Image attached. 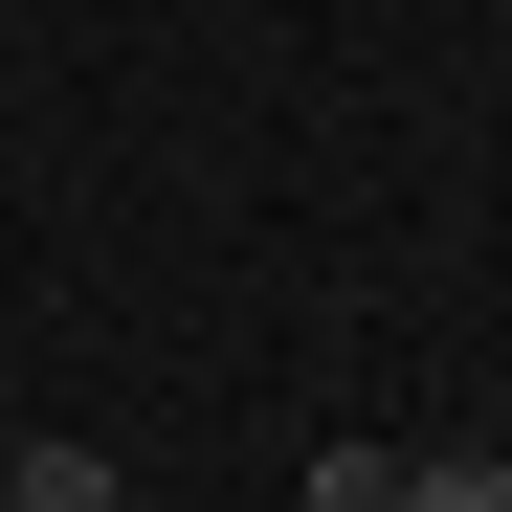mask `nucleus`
<instances>
[{"label": "nucleus", "instance_id": "obj_3", "mask_svg": "<svg viewBox=\"0 0 512 512\" xmlns=\"http://www.w3.org/2000/svg\"><path fill=\"white\" fill-rule=\"evenodd\" d=\"M312 512H401V446H312Z\"/></svg>", "mask_w": 512, "mask_h": 512}, {"label": "nucleus", "instance_id": "obj_2", "mask_svg": "<svg viewBox=\"0 0 512 512\" xmlns=\"http://www.w3.org/2000/svg\"><path fill=\"white\" fill-rule=\"evenodd\" d=\"M401 512H512V446H401Z\"/></svg>", "mask_w": 512, "mask_h": 512}, {"label": "nucleus", "instance_id": "obj_1", "mask_svg": "<svg viewBox=\"0 0 512 512\" xmlns=\"http://www.w3.org/2000/svg\"><path fill=\"white\" fill-rule=\"evenodd\" d=\"M0 512H134L112 446H0Z\"/></svg>", "mask_w": 512, "mask_h": 512}]
</instances>
